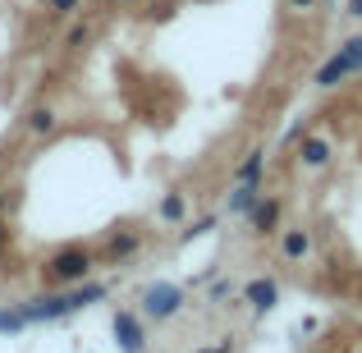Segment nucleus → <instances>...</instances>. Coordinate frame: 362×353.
I'll return each mask as SVG.
<instances>
[{
  "label": "nucleus",
  "mask_w": 362,
  "mask_h": 353,
  "mask_svg": "<svg viewBox=\"0 0 362 353\" xmlns=\"http://www.w3.org/2000/svg\"><path fill=\"white\" fill-rule=\"evenodd\" d=\"M106 294H110L106 284L83 280V284H64V289H51V294H42V299L18 303V312H23L28 326H37V321H64V317H74V312L92 308V303H101Z\"/></svg>",
  "instance_id": "nucleus-1"
},
{
  "label": "nucleus",
  "mask_w": 362,
  "mask_h": 353,
  "mask_svg": "<svg viewBox=\"0 0 362 353\" xmlns=\"http://www.w3.org/2000/svg\"><path fill=\"white\" fill-rule=\"evenodd\" d=\"M92 271H97V253H92L88 243H64L42 262V280L51 284V289L83 284V280H92Z\"/></svg>",
  "instance_id": "nucleus-2"
},
{
  "label": "nucleus",
  "mask_w": 362,
  "mask_h": 353,
  "mask_svg": "<svg viewBox=\"0 0 362 353\" xmlns=\"http://www.w3.org/2000/svg\"><path fill=\"white\" fill-rule=\"evenodd\" d=\"M184 299H188V294L179 289V284L156 280V284H147V289H142L138 312H142V321H170V317H179V312H184Z\"/></svg>",
  "instance_id": "nucleus-3"
},
{
  "label": "nucleus",
  "mask_w": 362,
  "mask_h": 353,
  "mask_svg": "<svg viewBox=\"0 0 362 353\" xmlns=\"http://www.w3.org/2000/svg\"><path fill=\"white\" fill-rule=\"evenodd\" d=\"M110 335H115L119 353H147V326H142V312L119 308L110 317Z\"/></svg>",
  "instance_id": "nucleus-4"
},
{
  "label": "nucleus",
  "mask_w": 362,
  "mask_h": 353,
  "mask_svg": "<svg viewBox=\"0 0 362 353\" xmlns=\"http://www.w3.org/2000/svg\"><path fill=\"white\" fill-rule=\"evenodd\" d=\"M142 253V230H133V225H119L115 234L101 243V257L97 262H106V266H124L129 257H138Z\"/></svg>",
  "instance_id": "nucleus-5"
},
{
  "label": "nucleus",
  "mask_w": 362,
  "mask_h": 353,
  "mask_svg": "<svg viewBox=\"0 0 362 353\" xmlns=\"http://www.w3.org/2000/svg\"><path fill=\"white\" fill-rule=\"evenodd\" d=\"M293 151H298L303 170H326L330 161H335V142H330L326 133H303V138L293 142Z\"/></svg>",
  "instance_id": "nucleus-6"
},
{
  "label": "nucleus",
  "mask_w": 362,
  "mask_h": 353,
  "mask_svg": "<svg viewBox=\"0 0 362 353\" xmlns=\"http://www.w3.org/2000/svg\"><path fill=\"white\" fill-rule=\"evenodd\" d=\"M247 221V230H252L257 238H271V234H280V221H284V202L280 197H266L262 193V202L252 207V212L243 216Z\"/></svg>",
  "instance_id": "nucleus-7"
},
{
  "label": "nucleus",
  "mask_w": 362,
  "mask_h": 353,
  "mask_svg": "<svg viewBox=\"0 0 362 353\" xmlns=\"http://www.w3.org/2000/svg\"><path fill=\"white\" fill-rule=\"evenodd\" d=\"M243 303L257 312V317H266V312L280 303V284H275L271 275H257V280H247V284H243Z\"/></svg>",
  "instance_id": "nucleus-8"
},
{
  "label": "nucleus",
  "mask_w": 362,
  "mask_h": 353,
  "mask_svg": "<svg viewBox=\"0 0 362 353\" xmlns=\"http://www.w3.org/2000/svg\"><path fill=\"white\" fill-rule=\"evenodd\" d=\"M349 79H354V69H349V60H344V55H339V51H330L326 60L317 64V74H312V83H317L321 92L339 88V83H349Z\"/></svg>",
  "instance_id": "nucleus-9"
},
{
  "label": "nucleus",
  "mask_w": 362,
  "mask_h": 353,
  "mask_svg": "<svg viewBox=\"0 0 362 353\" xmlns=\"http://www.w3.org/2000/svg\"><path fill=\"white\" fill-rule=\"evenodd\" d=\"M55 129H60V110H55L51 101H42V106H33L23 115V133H28V138H51Z\"/></svg>",
  "instance_id": "nucleus-10"
},
{
  "label": "nucleus",
  "mask_w": 362,
  "mask_h": 353,
  "mask_svg": "<svg viewBox=\"0 0 362 353\" xmlns=\"http://www.w3.org/2000/svg\"><path fill=\"white\" fill-rule=\"evenodd\" d=\"M280 257H284V262H308V257H312V234L298 230V225L284 230L280 234Z\"/></svg>",
  "instance_id": "nucleus-11"
},
{
  "label": "nucleus",
  "mask_w": 362,
  "mask_h": 353,
  "mask_svg": "<svg viewBox=\"0 0 362 353\" xmlns=\"http://www.w3.org/2000/svg\"><path fill=\"white\" fill-rule=\"evenodd\" d=\"M156 216H160V221H165V225H184V216H188V197L179 193V188H170V193L160 197Z\"/></svg>",
  "instance_id": "nucleus-12"
},
{
  "label": "nucleus",
  "mask_w": 362,
  "mask_h": 353,
  "mask_svg": "<svg viewBox=\"0 0 362 353\" xmlns=\"http://www.w3.org/2000/svg\"><path fill=\"white\" fill-rule=\"evenodd\" d=\"M257 202H262V184H234V193H230V202H225V207H230L234 216H247Z\"/></svg>",
  "instance_id": "nucleus-13"
},
{
  "label": "nucleus",
  "mask_w": 362,
  "mask_h": 353,
  "mask_svg": "<svg viewBox=\"0 0 362 353\" xmlns=\"http://www.w3.org/2000/svg\"><path fill=\"white\" fill-rule=\"evenodd\" d=\"M266 175V151H247V161H239L234 170V184H262Z\"/></svg>",
  "instance_id": "nucleus-14"
},
{
  "label": "nucleus",
  "mask_w": 362,
  "mask_h": 353,
  "mask_svg": "<svg viewBox=\"0 0 362 353\" xmlns=\"http://www.w3.org/2000/svg\"><path fill=\"white\" fill-rule=\"evenodd\" d=\"M88 37H92V23H88V18H74V23L64 28V46H69V51H83V46H88Z\"/></svg>",
  "instance_id": "nucleus-15"
},
{
  "label": "nucleus",
  "mask_w": 362,
  "mask_h": 353,
  "mask_svg": "<svg viewBox=\"0 0 362 353\" xmlns=\"http://www.w3.org/2000/svg\"><path fill=\"white\" fill-rule=\"evenodd\" d=\"M335 51H339V55H344V60H349V69H354V74H362V33L344 37V42H339Z\"/></svg>",
  "instance_id": "nucleus-16"
},
{
  "label": "nucleus",
  "mask_w": 362,
  "mask_h": 353,
  "mask_svg": "<svg viewBox=\"0 0 362 353\" xmlns=\"http://www.w3.org/2000/svg\"><path fill=\"white\" fill-rule=\"evenodd\" d=\"M18 330H28L23 312L18 308H0V335H18Z\"/></svg>",
  "instance_id": "nucleus-17"
},
{
  "label": "nucleus",
  "mask_w": 362,
  "mask_h": 353,
  "mask_svg": "<svg viewBox=\"0 0 362 353\" xmlns=\"http://www.w3.org/2000/svg\"><path fill=\"white\" fill-rule=\"evenodd\" d=\"M216 225H221V221H216V216H202V221H193V225H188V230H184V234H179V243H193V238H202V234H211V230H216Z\"/></svg>",
  "instance_id": "nucleus-18"
},
{
  "label": "nucleus",
  "mask_w": 362,
  "mask_h": 353,
  "mask_svg": "<svg viewBox=\"0 0 362 353\" xmlns=\"http://www.w3.org/2000/svg\"><path fill=\"white\" fill-rule=\"evenodd\" d=\"M83 9V0H46V14H55V18H74Z\"/></svg>",
  "instance_id": "nucleus-19"
},
{
  "label": "nucleus",
  "mask_w": 362,
  "mask_h": 353,
  "mask_svg": "<svg viewBox=\"0 0 362 353\" xmlns=\"http://www.w3.org/2000/svg\"><path fill=\"white\" fill-rule=\"evenodd\" d=\"M175 9H179V5H175V0H160V5H156V9H151V23H165V18H170V14H175Z\"/></svg>",
  "instance_id": "nucleus-20"
},
{
  "label": "nucleus",
  "mask_w": 362,
  "mask_h": 353,
  "mask_svg": "<svg viewBox=\"0 0 362 353\" xmlns=\"http://www.w3.org/2000/svg\"><path fill=\"white\" fill-rule=\"evenodd\" d=\"M9 243H14V225H9V216L0 212V253H5Z\"/></svg>",
  "instance_id": "nucleus-21"
},
{
  "label": "nucleus",
  "mask_w": 362,
  "mask_h": 353,
  "mask_svg": "<svg viewBox=\"0 0 362 353\" xmlns=\"http://www.w3.org/2000/svg\"><path fill=\"white\" fill-rule=\"evenodd\" d=\"M284 5H289V9H293V14H308V9H317V5H321V0H284Z\"/></svg>",
  "instance_id": "nucleus-22"
},
{
  "label": "nucleus",
  "mask_w": 362,
  "mask_h": 353,
  "mask_svg": "<svg viewBox=\"0 0 362 353\" xmlns=\"http://www.w3.org/2000/svg\"><path fill=\"white\" fill-rule=\"evenodd\" d=\"M197 353H234V340H216V345H206V349H197Z\"/></svg>",
  "instance_id": "nucleus-23"
},
{
  "label": "nucleus",
  "mask_w": 362,
  "mask_h": 353,
  "mask_svg": "<svg viewBox=\"0 0 362 353\" xmlns=\"http://www.w3.org/2000/svg\"><path fill=\"white\" fill-rule=\"evenodd\" d=\"M303 133H308V129H303V124H293V129H289V133H284V138H280V147H293V142H298Z\"/></svg>",
  "instance_id": "nucleus-24"
},
{
  "label": "nucleus",
  "mask_w": 362,
  "mask_h": 353,
  "mask_svg": "<svg viewBox=\"0 0 362 353\" xmlns=\"http://www.w3.org/2000/svg\"><path fill=\"white\" fill-rule=\"evenodd\" d=\"M344 14L349 18H362V0H344Z\"/></svg>",
  "instance_id": "nucleus-25"
},
{
  "label": "nucleus",
  "mask_w": 362,
  "mask_h": 353,
  "mask_svg": "<svg viewBox=\"0 0 362 353\" xmlns=\"http://www.w3.org/2000/svg\"><path fill=\"white\" fill-rule=\"evenodd\" d=\"M115 5H124V9H133V5H142V0H115Z\"/></svg>",
  "instance_id": "nucleus-26"
}]
</instances>
